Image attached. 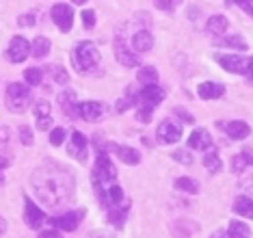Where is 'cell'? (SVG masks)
Returning <instances> with one entry per match:
<instances>
[{
    "instance_id": "cell-1",
    "label": "cell",
    "mask_w": 253,
    "mask_h": 238,
    "mask_svg": "<svg viewBox=\"0 0 253 238\" xmlns=\"http://www.w3.org/2000/svg\"><path fill=\"white\" fill-rule=\"evenodd\" d=\"M31 182H33V189H35L37 197L48 208L59 206L61 201L70 195V190L74 187L70 173L65 169H61V167H54V165L39 167V169L33 173Z\"/></svg>"
},
{
    "instance_id": "cell-2",
    "label": "cell",
    "mask_w": 253,
    "mask_h": 238,
    "mask_svg": "<svg viewBox=\"0 0 253 238\" xmlns=\"http://www.w3.org/2000/svg\"><path fill=\"white\" fill-rule=\"evenodd\" d=\"M91 182H93L95 193H100V190H104L111 187V184L117 182V167L113 165L106 149H97L95 167H93V171H91Z\"/></svg>"
},
{
    "instance_id": "cell-3",
    "label": "cell",
    "mask_w": 253,
    "mask_h": 238,
    "mask_svg": "<svg viewBox=\"0 0 253 238\" xmlns=\"http://www.w3.org/2000/svg\"><path fill=\"white\" fill-rule=\"evenodd\" d=\"M72 63L80 74H91L100 65V50L93 42H80L72 52Z\"/></svg>"
},
{
    "instance_id": "cell-4",
    "label": "cell",
    "mask_w": 253,
    "mask_h": 238,
    "mask_svg": "<svg viewBox=\"0 0 253 238\" xmlns=\"http://www.w3.org/2000/svg\"><path fill=\"white\" fill-rule=\"evenodd\" d=\"M4 102L7 108L13 113H24L31 106V87L24 83H11L4 94Z\"/></svg>"
},
{
    "instance_id": "cell-5",
    "label": "cell",
    "mask_w": 253,
    "mask_h": 238,
    "mask_svg": "<svg viewBox=\"0 0 253 238\" xmlns=\"http://www.w3.org/2000/svg\"><path fill=\"white\" fill-rule=\"evenodd\" d=\"M50 17L56 24L61 33H70L72 26H74V9L65 2H56L52 9H50Z\"/></svg>"
},
{
    "instance_id": "cell-6",
    "label": "cell",
    "mask_w": 253,
    "mask_h": 238,
    "mask_svg": "<svg viewBox=\"0 0 253 238\" xmlns=\"http://www.w3.org/2000/svg\"><path fill=\"white\" fill-rule=\"evenodd\" d=\"M28 54H31V44H28L24 37H20V35L11 39L9 48L4 52L7 61H11V63H24L28 59Z\"/></svg>"
},
{
    "instance_id": "cell-7",
    "label": "cell",
    "mask_w": 253,
    "mask_h": 238,
    "mask_svg": "<svg viewBox=\"0 0 253 238\" xmlns=\"http://www.w3.org/2000/svg\"><path fill=\"white\" fill-rule=\"evenodd\" d=\"M216 61L229 74H247L249 72V63H251V59L240 56V54H223V56L216 54Z\"/></svg>"
},
{
    "instance_id": "cell-8",
    "label": "cell",
    "mask_w": 253,
    "mask_h": 238,
    "mask_svg": "<svg viewBox=\"0 0 253 238\" xmlns=\"http://www.w3.org/2000/svg\"><path fill=\"white\" fill-rule=\"evenodd\" d=\"M83 217H84V210H72V212L61 214V217L50 219L48 223L52 225L54 230H59V232H74L78 228V223L83 221Z\"/></svg>"
},
{
    "instance_id": "cell-9",
    "label": "cell",
    "mask_w": 253,
    "mask_h": 238,
    "mask_svg": "<svg viewBox=\"0 0 253 238\" xmlns=\"http://www.w3.org/2000/svg\"><path fill=\"white\" fill-rule=\"evenodd\" d=\"M24 221L31 230H39L45 223V212L39 208L35 201H31V197H24Z\"/></svg>"
},
{
    "instance_id": "cell-10",
    "label": "cell",
    "mask_w": 253,
    "mask_h": 238,
    "mask_svg": "<svg viewBox=\"0 0 253 238\" xmlns=\"http://www.w3.org/2000/svg\"><path fill=\"white\" fill-rule=\"evenodd\" d=\"M67 152H70L72 158H76L78 162L87 160V137L83 132L74 130L72 137L67 139Z\"/></svg>"
},
{
    "instance_id": "cell-11",
    "label": "cell",
    "mask_w": 253,
    "mask_h": 238,
    "mask_svg": "<svg viewBox=\"0 0 253 238\" xmlns=\"http://www.w3.org/2000/svg\"><path fill=\"white\" fill-rule=\"evenodd\" d=\"M136 97H139L136 106H139V104H143V106L156 108L158 104L165 100V89H160L158 85H147V87H143L139 94H136Z\"/></svg>"
},
{
    "instance_id": "cell-12",
    "label": "cell",
    "mask_w": 253,
    "mask_h": 238,
    "mask_svg": "<svg viewBox=\"0 0 253 238\" xmlns=\"http://www.w3.org/2000/svg\"><path fill=\"white\" fill-rule=\"evenodd\" d=\"M156 137H158V141L163 143V145H171V143H177L182 139V128L175 124V121H171V119H167L163 121V124L158 126V130H156Z\"/></svg>"
},
{
    "instance_id": "cell-13",
    "label": "cell",
    "mask_w": 253,
    "mask_h": 238,
    "mask_svg": "<svg viewBox=\"0 0 253 238\" xmlns=\"http://www.w3.org/2000/svg\"><path fill=\"white\" fill-rule=\"evenodd\" d=\"M104 113V106L102 102H95V100H87V102H78V108H76V115L84 121H97Z\"/></svg>"
},
{
    "instance_id": "cell-14",
    "label": "cell",
    "mask_w": 253,
    "mask_h": 238,
    "mask_svg": "<svg viewBox=\"0 0 253 238\" xmlns=\"http://www.w3.org/2000/svg\"><path fill=\"white\" fill-rule=\"evenodd\" d=\"M115 56H117V61L122 63L124 67H139V65H141L139 56L134 54V50H130L128 46L124 44V39H122V37H119L117 42H115Z\"/></svg>"
},
{
    "instance_id": "cell-15",
    "label": "cell",
    "mask_w": 253,
    "mask_h": 238,
    "mask_svg": "<svg viewBox=\"0 0 253 238\" xmlns=\"http://www.w3.org/2000/svg\"><path fill=\"white\" fill-rule=\"evenodd\" d=\"M128 212H130V201L124 199L119 206H115V208L108 210V223H111L113 228L122 230L124 223H126V219H128Z\"/></svg>"
},
{
    "instance_id": "cell-16",
    "label": "cell",
    "mask_w": 253,
    "mask_h": 238,
    "mask_svg": "<svg viewBox=\"0 0 253 238\" xmlns=\"http://www.w3.org/2000/svg\"><path fill=\"white\" fill-rule=\"evenodd\" d=\"M210 145H212V139L206 128H197V130H193V135L188 137V147L191 149H201V152H204Z\"/></svg>"
},
{
    "instance_id": "cell-17",
    "label": "cell",
    "mask_w": 253,
    "mask_h": 238,
    "mask_svg": "<svg viewBox=\"0 0 253 238\" xmlns=\"http://www.w3.org/2000/svg\"><path fill=\"white\" fill-rule=\"evenodd\" d=\"M113 152L126 165H139L141 162V154L134 147H128V145H113Z\"/></svg>"
},
{
    "instance_id": "cell-18",
    "label": "cell",
    "mask_w": 253,
    "mask_h": 238,
    "mask_svg": "<svg viewBox=\"0 0 253 238\" xmlns=\"http://www.w3.org/2000/svg\"><path fill=\"white\" fill-rule=\"evenodd\" d=\"M223 128H225L227 137L234 139V141H243V139L251 135V128H249V124H245V121H229V124H225Z\"/></svg>"
},
{
    "instance_id": "cell-19",
    "label": "cell",
    "mask_w": 253,
    "mask_h": 238,
    "mask_svg": "<svg viewBox=\"0 0 253 238\" xmlns=\"http://www.w3.org/2000/svg\"><path fill=\"white\" fill-rule=\"evenodd\" d=\"M204 167L208 169L210 173H218L223 169V160L221 156H218V149L214 147V145H210L208 149H204Z\"/></svg>"
},
{
    "instance_id": "cell-20",
    "label": "cell",
    "mask_w": 253,
    "mask_h": 238,
    "mask_svg": "<svg viewBox=\"0 0 253 238\" xmlns=\"http://www.w3.org/2000/svg\"><path fill=\"white\" fill-rule=\"evenodd\" d=\"M154 48V35L149 31H139L132 37V50L136 52H149Z\"/></svg>"
},
{
    "instance_id": "cell-21",
    "label": "cell",
    "mask_w": 253,
    "mask_h": 238,
    "mask_svg": "<svg viewBox=\"0 0 253 238\" xmlns=\"http://www.w3.org/2000/svg\"><path fill=\"white\" fill-rule=\"evenodd\" d=\"M197 94H199V97H204V100H216V97H221L223 94H225V87L208 80V83H201L199 85Z\"/></svg>"
},
{
    "instance_id": "cell-22",
    "label": "cell",
    "mask_w": 253,
    "mask_h": 238,
    "mask_svg": "<svg viewBox=\"0 0 253 238\" xmlns=\"http://www.w3.org/2000/svg\"><path fill=\"white\" fill-rule=\"evenodd\" d=\"M59 102H61V108H63V113H65V115H70V117H78V115H76L78 102H76V94H74V91L65 89L59 95Z\"/></svg>"
},
{
    "instance_id": "cell-23",
    "label": "cell",
    "mask_w": 253,
    "mask_h": 238,
    "mask_svg": "<svg viewBox=\"0 0 253 238\" xmlns=\"http://www.w3.org/2000/svg\"><path fill=\"white\" fill-rule=\"evenodd\" d=\"M232 208H234V212L238 214V217L253 219V199H251V197H247V195L236 197V201H234Z\"/></svg>"
},
{
    "instance_id": "cell-24",
    "label": "cell",
    "mask_w": 253,
    "mask_h": 238,
    "mask_svg": "<svg viewBox=\"0 0 253 238\" xmlns=\"http://www.w3.org/2000/svg\"><path fill=\"white\" fill-rule=\"evenodd\" d=\"M229 22L225 15H212L208 22H206V31H208L210 35H214V37H218V35H223L227 31Z\"/></svg>"
},
{
    "instance_id": "cell-25",
    "label": "cell",
    "mask_w": 253,
    "mask_h": 238,
    "mask_svg": "<svg viewBox=\"0 0 253 238\" xmlns=\"http://www.w3.org/2000/svg\"><path fill=\"white\" fill-rule=\"evenodd\" d=\"M136 80H139L143 87L156 85V83H158V72H156V67H152V65L139 67V72H136Z\"/></svg>"
},
{
    "instance_id": "cell-26",
    "label": "cell",
    "mask_w": 253,
    "mask_h": 238,
    "mask_svg": "<svg viewBox=\"0 0 253 238\" xmlns=\"http://www.w3.org/2000/svg\"><path fill=\"white\" fill-rule=\"evenodd\" d=\"M175 189L180 193H188V195H197L199 193V182L193 178H177L175 180Z\"/></svg>"
},
{
    "instance_id": "cell-27",
    "label": "cell",
    "mask_w": 253,
    "mask_h": 238,
    "mask_svg": "<svg viewBox=\"0 0 253 238\" xmlns=\"http://www.w3.org/2000/svg\"><path fill=\"white\" fill-rule=\"evenodd\" d=\"M48 52H50V39H45V37H35V42L31 44V54L35 56V59H43Z\"/></svg>"
},
{
    "instance_id": "cell-28",
    "label": "cell",
    "mask_w": 253,
    "mask_h": 238,
    "mask_svg": "<svg viewBox=\"0 0 253 238\" xmlns=\"http://www.w3.org/2000/svg\"><path fill=\"white\" fill-rule=\"evenodd\" d=\"M227 234H229V238H249L251 230H249V225L243 221H232L227 228Z\"/></svg>"
},
{
    "instance_id": "cell-29",
    "label": "cell",
    "mask_w": 253,
    "mask_h": 238,
    "mask_svg": "<svg viewBox=\"0 0 253 238\" xmlns=\"http://www.w3.org/2000/svg\"><path fill=\"white\" fill-rule=\"evenodd\" d=\"M24 80L28 87H37V85H42V80H43V72L39 67H28V69H24Z\"/></svg>"
},
{
    "instance_id": "cell-30",
    "label": "cell",
    "mask_w": 253,
    "mask_h": 238,
    "mask_svg": "<svg viewBox=\"0 0 253 238\" xmlns=\"http://www.w3.org/2000/svg\"><path fill=\"white\" fill-rule=\"evenodd\" d=\"M216 44L221 46H229V48H238V50H247V42L240 35H229V37H221Z\"/></svg>"
},
{
    "instance_id": "cell-31",
    "label": "cell",
    "mask_w": 253,
    "mask_h": 238,
    "mask_svg": "<svg viewBox=\"0 0 253 238\" xmlns=\"http://www.w3.org/2000/svg\"><path fill=\"white\" fill-rule=\"evenodd\" d=\"M136 100H139V97H136V94L132 89H128V94H126V97H122V100L117 102V113H124V111H128V108H132V106H136Z\"/></svg>"
},
{
    "instance_id": "cell-32",
    "label": "cell",
    "mask_w": 253,
    "mask_h": 238,
    "mask_svg": "<svg viewBox=\"0 0 253 238\" xmlns=\"http://www.w3.org/2000/svg\"><path fill=\"white\" fill-rule=\"evenodd\" d=\"M171 158H173L175 162H180V165H191L193 154L186 152V149H175V152H171Z\"/></svg>"
},
{
    "instance_id": "cell-33",
    "label": "cell",
    "mask_w": 253,
    "mask_h": 238,
    "mask_svg": "<svg viewBox=\"0 0 253 238\" xmlns=\"http://www.w3.org/2000/svg\"><path fill=\"white\" fill-rule=\"evenodd\" d=\"M152 115H154V108L152 106H143V104L136 106V119H139L141 124H147V121H152Z\"/></svg>"
},
{
    "instance_id": "cell-34",
    "label": "cell",
    "mask_w": 253,
    "mask_h": 238,
    "mask_svg": "<svg viewBox=\"0 0 253 238\" xmlns=\"http://www.w3.org/2000/svg\"><path fill=\"white\" fill-rule=\"evenodd\" d=\"M65 128H52V132H50V143L54 145V147H59V145L65 143Z\"/></svg>"
},
{
    "instance_id": "cell-35",
    "label": "cell",
    "mask_w": 253,
    "mask_h": 238,
    "mask_svg": "<svg viewBox=\"0 0 253 238\" xmlns=\"http://www.w3.org/2000/svg\"><path fill=\"white\" fill-rule=\"evenodd\" d=\"M50 72H52V76H54V80H56L59 85H65L67 78H70V76H67V72H65V69H63L61 65H52V67H50Z\"/></svg>"
},
{
    "instance_id": "cell-36",
    "label": "cell",
    "mask_w": 253,
    "mask_h": 238,
    "mask_svg": "<svg viewBox=\"0 0 253 238\" xmlns=\"http://www.w3.org/2000/svg\"><path fill=\"white\" fill-rule=\"evenodd\" d=\"M182 0H154V4L160 9V11H173Z\"/></svg>"
},
{
    "instance_id": "cell-37",
    "label": "cell",
    "mask_w": 253,
    "mask_h": 238,
    "mask_svg": "<svg viewBox=\"0 0 253 238\" xmlns=\"http://www.w3.org/2000/svg\"><path fill=\"white\" fill-rule=\"evenodd\" d=\"M20 141L22 145H33V130L28 126H20Z\"/></svg>"
},
{
    "instance_id": "cell-38",
    "label": "cell",
    "mask_w": 253,
    "mask_h": 238,
    "mask_svg": "<svg viewBox=\"0 0 253 238\" xmlns=\"http://www.w3.org/2000/svg\"><path fill=\"white\" fill-rule=\"evenodd\" d=\"M83 24H84V28H93L95 26V13L91 9L83 11Z\"/></svg>"
},
{
    "instance_id": "cell-39",
    "label": "cell",
    "mask_w": 253,
    "mask_h": 238,
    "mask_svg": "<svg viewBox=\"0 0 253 238\" xmlns=\"http://www.w3.org/2000/svg\"><path fill=\"white\" fill-rule=\"evenodd\" d=\"M33 111H35V117H43V115H50V104L48 102H37L35 106H33Z\"/></svg>"
},
{
    "instance_id": "cell-40",
    "label": "cell",
    "mask_w": 253,
    "mask_h": 238,
    "mask_svg": "<svg viewBox=\"0 0 253 238\" xmlns=\"http://www.w3.org/2000/svg\"><path fill=\"white\" fill-rule=\"evenodd\" d=\"M227 2H229V4H236V7L245 9L247 13L253 15V0H227Z\"/></svg>"
},
{
    "instance_id": "cell-41",
    "label": "cell",
    "mask_w": 253,
    "mask_h": 238,
    "mask_svg": "<svg viewBox=\"0 0 253 238\" xmlns=\"http://www.w3.org/2000/svg\"><path fill=\"white\" fill-rule=\"evenodd\" d=\"M245 167H249V165H247V162H245L243 154L234 156V160H232V169H234L236 173H240V171H245Z\"/></svg>"
},
{
    "instance_id": "cell-42",
    "label": "cell",
    "mask_w": 253,
    "mask_h": 238,
    "mask_svg": "<svg viewBox=\"0 0 253 238\" xmlns=\"http://www.w3.org/2000/svg\"><path fill=\"white\" fill-rule=\"evenodd\" d=\"M173 115H177V117H180L184 124H195V117L188 111H184V108H175L173 111Z\"/></svg>"
},
{
    "instance_id": "cell-43",
    "label": "cell",
    "mask_w": 253,
    "mask_h": 238,
    "mask_svg": "<svg viewBox=\"0 0 253 238\" xmlns=\"http://www.w3.org/2000/svg\"><path fill=\"white\" fill-rule=\"evenodd\" d=\"M37 128H39V130H48V128H52V115L37 117Z\"/></svg>"
},
{
    "instance_id": "cell-44",
    "label": "cell",
    "mask_w": 253,
    "mask_h": 238,
    "mask_svg": "<svg viewBox=\"0 0 253 238\" xmlns=\"http://www.w3.org/2000/svg\"><path fill=\"white\" fill-rule=\"evenodd\" d=\"M20 26H33L37 22V17H35V13H24V15H20Z\"/></svg>"
},
{
    "instance_id": "cell-45",
    "label": "cell",
    "mask_w": 253,
    "mask_h": 238,
    "mask_svg": "<svg viewBox=\"0 0 253 238\" xmlns=\"http://www.w3.org/2000/svg\"><path fill=\"white\" fill-rule=\"evenodd\" d=\"M39 238H61V234H59V230H43V232H39Z\"/></svg>"
},
{
    "instance_id": "cell-46",
    "label": "cell",
    "mask_w": 253,
    "mask_h": 238,
    "mask_svg": "<svg viewBox=\"0 0 253 238\" xmlns=\"http://www.w3.org/2000/svg\"><path fill=\"white\" fill-rule=\"evenodd\" d=\"M240 154H243V158H245V162H247V165H249V167H253V149H249V147H247V149H243V152H240Z\"/></svg>"
},
{
    "instance_id": "cell-47",
    "label": "cell",
    "mask_w": 253,
    "mask_h": 238,
    "mask_svg": "<svg viewBox=\"0 0 253 238\" xmlns=\"http://www.w3.org/2000/svg\"><path fill=\"white\" fill-rule=\"evenodd\" d=\"M9 141V128L0 126V143H7Z\"/></svg>"
},
{
    "instance_id": "cell-48",
    "label": "cell",
    "mask_w": 253,
    "mask_h": 238,
    "mask_svg": "<svg viewBox=\"0 0 253 238\" xmlns=\"http://www.w3.org/2000/svg\"><path fill=\"white\" fill-rule=\"evenodd\" d=\"M210 238H229V234L227 232H223V230H216V232H212Z\"/></svg>"
},
{
    "instance_id": "cell-49",
    "label": "cell",
    "mask_w": 253,
    "mask_h": 238,
    "mask_svg": "<svg viewBox=\"0 0 253 238\" xmlns=\"http://www.w3.org/2000/svg\"><path fill=\"white\" fill-rule=\"evenodd\" d=\"M9 165H11V160H9V158H4V156H0V171H4Z\"/></svg>"
},
{
    "instance_id": "cell-50",
    "label": "cell",
    "mask_w": 253,
    "mask_h": 238,
    "mask_svg": "<svg viewBox=\"0 0 253 238\" xmlns=\"http://www.w3.org/2000/svg\"><path fill=\"white\" fill-rule=\"evenodd\" d=\"M245 76H247V80H249V83L253 85V59H251V63H249V72H247Z\"/></svg>"
},
{
    "instance_id": "cell-51",
    "label": "cell",
    "mask_w": 253,
    "mask_h": 238,
    "mask_svg": "<svg viewBox=\"0 0 253 238\" xmlns=\"http://www.w3.org/2000/svg\"><path fill=\"white\" fill-rule=\"evenodd\" d=\"M4 232H7V221H4V219L0 217V236H2Z\"/></svg>"
},
{
    "instance_id": "cell-52",
    "label": "cell",
    "mask_w": 253,
    "mask_h": 238,
    "mask_svg": "<svg viewBox=\"0 0 253 238\" xmlns=\"http://www.w3.org/2000/svg\"><path fill=\"white\" fill-rule=\"evenodd\" d=\"M74 4H84V2H89V0H72Z\"/></svg>"
},
{
    "instance_id": "cell-53",
    "label": "cell",
    "mask_w": 253,
    "mask_h": 238,
    "mask_svg": "<svg viewBox=\"0 0 253 238\" xmlns=\"http://www.w3.org/2000/svg\"><path fill=\"white\" fill-rule=\"evenodd\" d=\"M4 184V176H2V171H0V187Z\"/></svg>"
}]
</instances>
